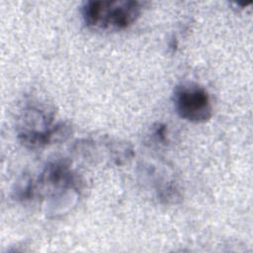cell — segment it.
<instances>
[{
    "label": "cell",
    "instance_id": "obj_1",
    "mask_svg": "<svg viewBox=\"0 0 253 253\" xmlns=\"http://www.w3.org/2000/svg\"><path fill=\"white\" fill-rule=\"evenodd\" d=\"M53 113L45 106L32 104L27 106L18 126V139L30 148L66 140L71 127L64 122L54 123Z\"/></svg>",
    "mask_w": 253,
    "mask_h": 253
},
{
    "label": "cell",
    "instance_id": "obj_2",
    "mask_svg": "<svg viewBox=\"0 0 253 253\" xmlns=\"http://www.w3.org/2000/svg\"><path fill=\"white\" fill-rule=\"evenodd\" d=\"M143 3L133 0H91L83 4L84 23L96 31L118 32L127 29L140 17Z\"/></svg>",
    "mask_w": 253,
    "mask_h": 253
},
{
    "label": "cell",
    "instance_id": "obj_3",
    "mask_svg": "<svg viewBox=\"0 0 253 253\" xmlns=\"http://www.w3.org/2000/svg\"><path fill=\"white\" fill-rule=\"evenodd\" d=\"M173 102L178 116L188 122L202 124L212 116L210 94L205 87L197 83L188 82L177 86Z\"/></svg>",
    "mask_w": 253,
    "mask_h": 253
}]
</instances>
